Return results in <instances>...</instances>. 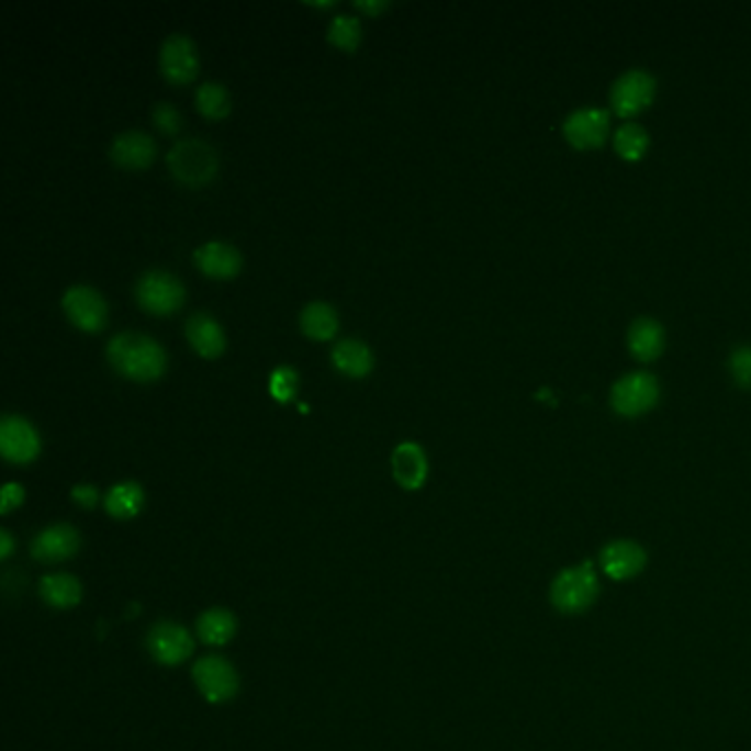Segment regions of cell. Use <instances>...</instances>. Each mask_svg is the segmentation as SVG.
I'll use <instances>...</instances> for the list:
<instances>
[{
	"label": "cell",
	"instance_id": "13",
	"mask_svg": "<svg viewBox=\"0 0 751 751\" xmlns=\"http://www.w3.org/2000/svg\"><path fill=\"white\" fill-rule=\"evenodd\" d=\"M610 131V115L604 109L573 111L564 122V135L575 148H599Z\"/></svg>",
	"mask_w": 751,
	"mask_h": 751
},
{
	"label": "cell",
	"instance_id": "12",
	"mask_svg": "<svg viewBox=\"0 0 751 751\" xmlns=\"http://www.w3.org/2000/svg\"><path fill=\"white\" fill-rule=\"evenodd\" d=\"M646 549L632 540H613L599 551L602 571L615 582L637 578L646 569Z\"/></svg>",
	"mask_w": 751,
	"mask_h": 751
},
{
	"label": "cell",
	"instance_id": "20",
	"mask_svg": "<svg viewBox=\"0 0 751 751\" xmlns=\"http://www.w3.org/2000/svg\"><path fill=\"white\" fill-rule=\"evenodd\" d=\"M330 359L335 368H339L344 374H350V378H363L374 361L370 346L355 337L339 339L330 350Z\"/></svg>",
	"mask_w": 751,
	"mask_h": 751
},
{
	"label": "cell",
	"instance_id": "7",
	"mask_svg": "<svg viewBox=\"0 0 751 751\" xmlns=\"http://www.w3.org/2000/svg\"><path fill=\"white\" fill-rule=\"evenodd\" d=\"M654 78L641 69L626 71L610 89V107L619 117H630L648 109L654 100Z\"/></svg>",
	"mask_w": 751,
	"mask_h": 751
},
{
	"label": "cell",
	"instance_id": "33",
	"mask_svg": "<svg viewBox=\"0 0 751 751\" xmlns=\"http://www.w3.org/2000/svg\"><path fill=\"white\" fill-rule=\"evenodd\" d=\"M355 8L361 12H368V14H380L382 10L389 8V3L386 0H357Z\"/></svg>",
	"mask_w": 751,
	"mask_h": 751
},
{
	"label": "cell",
	"instance_id": "5",
	"mask_svg": "<svg viewBox=\"0 0 751 751\" xmlns=\"http://www.w3.org/2000/svg\"><path fill=\"white\" fill-rule=\"evenodd\" d=\"M137 302L153 313H170L181 306L186 289L177 276L166 269H148L135 282Z\"/></svg>",
	"mask_w": 751,
	"mask_h": 751
},
{
	"label": "cell",
	"instance_id": "14",
	"mask_svg": "<svg viewBox=\"0 0 751 751\" xmlns=\"http://www.w3.org/2000/svg\"><path fill=\"white\" fill-rule=\"evenodd\" d=\"M80 551V534L71 525H52L43 529L34 542H32V553L38 562H65L74 558Z\"/></svg>",
	"mask_w": 751,
	"mask_h": 751
},
{
	"label": "cell",
	"instance_id": "11",
	"mask_svg": "<svg viewBox=\"0 0 751 751\" xmlns=\"http://www.w3.org/2000/svg\"><path fill=\"white\" fill-rule=\"evenodd\" d=\"M148 650L155 661L164 665H179L192 654L194 639L183 626L175 621H161L148 635Z\"/></svg>",
	"mask_w": 751,
	"mask_h": 751
},
{
	"label": "cell",
	"instance_id": "8",
	"mask_svg": "<svg viewBox=\"0 0 751 751\" xmlns=\"http://www.w3.org/2000/svg\"><path fill=\"white\" fill-rule=\"evenodd\" d=\"M0 452L12 463H30L41 452L38 430L21 415L0 417Z\"/></svg>",
	"mask_w": 751,
	"mask_h": 751
},
{
	"label": "cell",
	"instance_id": "27",
	"mask_svg": "<svg viewBox=\"0 0 751 751\" xmlns=\"http://www.w3.org/2000/svg\"><path fill=\"white\" fill-rule=\"evenodd\" d=\"M328 41L333 45H337L339 49H348L352 52L359 41H361V25L355 16L348 14H337L330 19L328 23Z\"/></svg>",
	"mask_w": 751,
	"mask_h": 751
},
{
	"label": "cell",
	"instance_id": "10",
	"mask_svg": "<svg viewBox=\"0 0 751 751\" xmlns=\"http://www.w3.org/2000/svg\"><path fill=\"white\" fill-rule=\"evenodd\" d=\"M63 306L74 324L85 330H98L107 324V300L89 284H74L63 295Z\"/></svg>",
	"mask_w": 751,
	"mask_h": 751
},
{
	"label": "cell",
	"instance_id": "9",
	"mask_svg": "<svg viewBox=\"0 0 751 751\" xmlns=\"http://www.w3.org/2000/svg\"><path fill=\"white\" fill-rule=\"evenodd\" d=\"M159 67L170 82L186 85L194 80L199 74V54L194 41L186 34L166 36L159 49Z\"/></svg>",
	"mask_w": 751,
	"mask_h": 751
},
{
	"label": "cell",
	"instance_id": "18",
	"mask_svg": "<svg viewBox=\"0 0 751 751\" xmlns=\"http://www.w3.org/2000/svg\"><path fill=\"white\" fill-rule=\"evenodd\" d=\"M186 335L203 357H218L225 348V330L218 320L205 311H197L186 322Z\"/></svg>",
	"mask_w": 751,
	"mask_h": 751
},
{
	"label": "cell",
	"instance_id": "23",
	"mask_svg": "<svg viewBox=\"0 0 751 751\" xmlns=\"http://www.w3.org/2000/svg\"><path fill=\"white\" fill-rule=\"evenodd\" d=\"M104 505H107V512L113 518L128 520V518H133V516H137L142 512V507H144V490L135 481L117 483V485H113L109 490Z\"/></svg>",
	"mask_w": 751,
	"mask_h": 751
},
{
	"label": "cell",
	"instance_id": "16",
	"mask_svg": "<svg viewBox=\"0 0 751 751\" xmlns=\"http://www.w3.org/2000/svg\"><path fill=\"white\" fill-rule=\"evenodd\" d=\"M194 262L203 273L212 278H229L240 269L243 258L234 245L225 240H208L197 247Z\"/></svg>",
	"mask_w": 751,
	"mask_h": 751
},
{
	"label": "cell",
	"instance_id": "22",
	"mask_svg": "<svg viewBox=\"0 0 751 751\" xmlns=\"http://www.w3.org/2000/svg\"><path fill=\"white\" fill-rule=\"evenodd\" d=\"M300 326L313 339H328L339 326L337 311L328 302L313 300L300 311Z\"/></svg>",
	"mask_w": 751,
	"mask_h": 751
},
{
	"label": "cell",
	"instance_id": "4",
	"mask_svg": "<svg viewBox=\"0 0 751 751\" xmlns=\"http://www.w3.org/2000/svg\"><path fill=\"white\" fill-rule=\"evenodd\" d=\"M659 402V382L654 374L637 370L628 372L613 386L610 406L624 417H639Z\"/></svg>",
	"mask_w": 751,
	"mask_h": 751
},
{
	"label": "cell",
	"instance_id": "26",
	"mask_svg": "<svg viewBox=\"0 0 751 751\" xmlns=\"http://www.w3.org/2000/svg\"><path fill=\"white\" fill-rule=\"evenodd\" d=\"M615 150L628 159V161H637L643 157V153L648 150V144H650V137L646 133L643 126L635 124V122H628V124H621L619 131L615 133Z\"/></svg>",
	"mask_w": 751,
	"mask_h": 751
},
{
	"label": "cell",
	"instance_id": "30",
	"mask_svg": "<svg viewBox=\"0 0 751 751\" xmlns=\"http://www.w3.org/2000/svg\"><path fill=\"white\" fill-rule=\"evenodd\" d=\"M153 120H155V124H157L164 133H168V135L177 133V131L181 128V124H183L181 113H179L177 107L170 104V102H157V104L153 107Z\"/></svg>",
	"mask_w": 751,
	"mask_h": 751
},
{
	"label": "cell",
	"instance_id": "24",
	"mask_svg": "<svg viewBox=\"0 0 751 751\" xmlns=\"http://www.w3.org/2000/svg\"><path fill=\"white\" fill-rule=\"evenodd\" d=\"M197 632L208 646H223L236 635V617L225 608H210L197 621Z\"/></svg>",
	"mask_w": 751,
	"mask_h": 751
},
{
	"label": "cell",
	"instance_id": "15",
	"mask_svg": "<svg viewBox=\"0 0 751 751\" xmlns=\"http://www.w3.org/2000/svg\"><path fill=\"white\" fill-rule=\"evenodd\" d=\"M155 139L146 131H124L111 142V159L124 168H144L155 157Z\"/></svg>",
	"mask_w": 751,
	"mask_h": 751
},
{
	"label": "cell",
	"instance_id": "25",
	"mask_svg": "<svg viewBox=\"0 0 751 751\" xmlns=\"http://www.w3.org/2000/svg\"><path fill=\"white\" fill-rule=\"evenodd\" d=\"M197 107L208 117H225L229 113V93L223 82L208 80L197 89Z\"/></svg>",
	"mask_w": 751,
	"mask_h": 751
},
{
	"label": "cell",
	"instance_id": "3",
	"mask_svg": "<svg viewBox=\"0 0 751 751\" xmlns=\"http://www.w3.org/2000/svg\"><path fill=\"white\" fill-rule=\"evenodd\" d=\"M168 168L181 183L201 186L216 175L218 153L201 137H186L168 150Z\"/></svg>",
	"mask_w": 751,
	"mask_h": 751
},
{
	"label": "cell",
	"instance_id": "19",
	"mask_svg": "<svg viewBox=\"0 0 751 751\" xmlns=\"http://www.w3.org/2000/svg\"><path fill=\"white\" fill-rule=\"evenodd\" d=\"M663 326L652 317H637L628 328V348L639 361H652L663 352Z\"/></svg>",
	"mask_w": 751,
	"mask_h": 751
},
{
	"label": "cell",
	"instance_id": "32",
	"mask_svg": "<svg viewBox=\"0 0 751 751\" xmlns=\"http://www.w3.org/2000/svg\"><path fill=\"white\" fill-rule=\"evenodd\" d=\"M71 496H74L76 503H80L82 507H89V509L96 507V503H98V498H100L98 490H96L93 485H87V483L76 485V487L71 490Z\"/></svg>",
	"mask_w": 751,
	"mask_h": 751
},
{
	"label": "cell",
	"instance_id": "21",
	"mask_svg": "<svg viewBox=\"0 0 751 751\" xmlns=\"http://www.w3.org/2000/svg\"><path fill=\"white\" fill-rule=\"evenodd\" d=\"M41 595L54 608H74L82 599V584L69 573H54L43 578Z\"/></svg>",
	"mask_w": 751,
	"mask_h": 751
},
{
	"label": "cell",
	"instance_id": "17",
	"mask_svg": "<svg viewBox=\"0 0 751 751\" xmlns=\"http://www.w3.org/2000/svg\"><path fill=\"white\" fill-rule=\"evenodd\" d=\"M393 474L406 490H419L428 477V459L419 444L404 441L393 450Z\"/></svg>",
	"mask_w": 751,
	"mask_h": 751
},
{
	"label": "cell",
	"instance_id": "28",
	"mask_svg": "<svg viewBox=\"0 0 751 751\" xmlns=\"http://www.w3.org/2000/svg\"><path fill=\"white\" fill-rule=\"evenodd\" d=\"M298 391V372L293 366L289 363H282V366H276L269 374V393L273 400L278 402H289L293 400Z\"/></svg>",
	"mask_w": 751,
	"mask_h": 751
},
{
	"label": "cell",
	"instance_id": "31",
	"mask_svg": "<svg viewBox=\"0 0 751 751\" xmlns=\"http://www.w3.org/2000/svg\"><path fill=\"white\" fill-rule=\"evenodd\" d=\"M23 498H25V490L19 483H8L3 492H0V512L3 514L12 512L14 507L23 503Z\"/></svg>",
	"mask_w": 751,
	"mask_h": 751
},
{
	"label": "cell",
	"instance_id": "34",
	"mask_svg": "<svg viewBox=\"0 0 751 751\" xmlns=\"http://www.w3.org/2000/svg\"><path fill=\"white\" fill-rule=\"evenodd\" d=\"M12 549H14V540L10 531H0V558L8 560L12 556Z\"/></svg>",
	"mask_w": 751,
	"mask_h": 751
},
{
	"label": "cell",
	"instance_id": "29",
	"mask_svg": "<svg viewBox=\"0 0 751 751\" xmlns=\"http://www.w3.org/2000/svg\"><path fill=\"white\" fill-rule=\"evenodd\" d=\"M729 372L738 386L751 389V346H738L731 350Z\"/></svg>",
	"mask_w": 751,
	"mask_h": 751
},
{
	"label": "cell",
	"instance_id": "1",
	"mask_svg": "<svg viewBox=\"0 0 751 751\" xmlns=\"http://www.w3.org/2000/svg\"><path fill=\"white\" fill-rule=\"evenodd\" d=\"M107 357L122 374L139 382L155 380L166 370L164 346L155 337L137 330L113 335L107 344Z\"/></svg>",
	"mask_w": 751,
	"mask_h": 751
},
{
	"label": "cell",
	"instance_id": "6",
	"mask_svg": "<svg viewBox=\"0 0 751 751\" xmlns=\"http://www.w3.org/2000/svg\"><path fill=\"white\" fill-rule=\"evenodd\" d=\"M192 676L201 694L210 703H225L232 700L238 692V674L229 661L223 657H203L194 663Z\"/></svg>",
	"mask_w": 751,
	"mask_h": 751
},
{
	"label": "cell",
	"instance_id": "2",
	"mask_svg": "<svg viewBox=\"0 0 751 751\" xmlns=\"http://www.w3.org/2000/svg\"><path fill=\"white\" fill-rule=\"evenodd\" d=\"M599 595V580L593 562L569 567L551 582V604L564 615H580L589 610Z\"/></svg>",
	"mask_w": 751,
	"mask_h": 751
}]
</instances>
